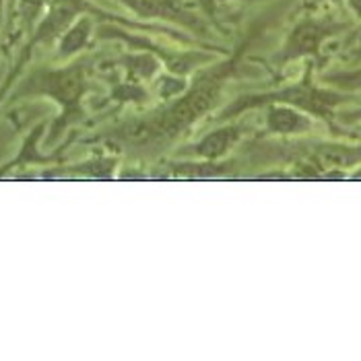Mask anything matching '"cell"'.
<instances>
[{"label": "cell", "instance_id": "3", "mask_svg": "<svg viewBox=\"0 0 361 361\" xmlns=\"http://www.w3.org/2000/svg\"><path fill=\"white\" fill-rule=\"evenodd\" d=\"M345 29H349V23L334 17H304L289 31L283 48L279 50L277 62L285 64L318 54L326 39L343 33Z\"/></svg>", "mask_w": 361, "mask_h": 361}, {"label": "cell", "instance_id": "8", "mask_svg": "<svg viewBox=\"0 0 361 361\" xmlns=\"http://www.w3.org/2000/svg\"><path fill=\"white\" fill-rule=\"evenodd\" d=\"M195 4L200 8V13L209 21H215L217 19V13H219V2L217 0H195Z\"/></svg>", "mask_w": 361, "mask_h": 361}, {"label": "cell", "instance_id": "2", "mask_svg": "<svg viewBox=\"0 0 361 361\" xmlns=\"http://www.w3.org/2000/svg\"><path fill=\"white\" fill-rule=\"evenodd\" d=\"M135 17L145 21H161L186 29L195 35H209V19L188 0H116Z\"/></svg>", "mask_w": 361, "mask_h": 361}, {"label": "cell", "instance_id": "11", "mask_svg": "<svg viewBox=\"0 0 361 361\" xmlns=\"http://www.w3.org/2000/svg\"><path fill=\"white\" fill-rule=\"evenodd\" d=\"M316 4H341V2H345V0H314Z\"/></svg>", "mask_w": 361, "mask_h": 361}, {"label": "cell", "instance_id": "4", "mask_svg": "<svg viewBox=\"0 0 361 361\" xmlns=\"http://www.w3.org/2000/svg\"><path fill=\"white\" fill-rule=\"evenodd\" d=\"M37 85H44V91L48 95L56 97L60 104H75L81 93H83L85 87V77H83V66H71L66 71H52L48 75H44Z\"/></svg>", "mask_w": 361, "mask_h": 361}, {"label": "cell", "instance_id": "9", "mask_svg": "<svg viewBox=\"0 0 361 361\" xmlns=\"http://www.w3.org/2000/svg\"><path fill=\"white\" fill-rule=\"evenodd\" d=\"M345 4H347V8L351 11V15L361 21V0H345Z\"/></svg>", "mask_w": 361, "mask_h": 361}, {"label": "cell", "instance_id": "5", "mask_svg": "<svg viewBox=\"0 0 361 361\" xmlns=\"http://www.w3.org/2000/svg\"><path fill=\"white\" fill-rule=\"evenodd\" d=\"M312 128V120L291 104H267V130L273 135H302Z\"/></svg>", "mask_w": 361, "mask_h": 361}, {"label": "cell", "instance_id": "12", "mask_svg": "<svg viewBox=\"0 0 361 361\" xmlns=\"http://www.w3.org/2000/svg\"><path fill=\"white\" fill-rule=\"evenodd\" d=\"M4 6H6V0H0V21L4 17Z\"/></svg>", "mask_w": 361, "mask_h": 361}, {"label": "cell", "instance_id": "13", "mask_svg": "<svg viewBox=\"0 0 361 361\" xmlns=\"http://www.w3.org/2000/svg\"><path fill=\"white\" fill-rule=\"evenodd\" d=\"M238 2H244V4H256V2H262V0H238Z\"/></svg>", "mask_w": 361, "mask_h": 361}, {"label": "cell", "instance_id": "1", "mask_svg": "<svg viewBox=\"0 0 361 361\" xmlns=\"http://www.w3.org/2000/svg\"><path fill=\"white\" fill-rule=\"evenodd\" d=\"M221 81H202L195 89H188L178 97L173 104L159 110L151 120L139 122L135 128H130L126 135L135 142H157L180 137L190 126L213 108V104L219 99Z\"/></svg>", "mask_w": 361, "mask_h": 361}, {"label": "cell", "instance_id": "7", "mask_svg": "<svg viewBox=\"0 0 361 361\" xmlns=\"http://www.w3.org/2000/svg\"><path fill=\"white\" fill-rule=\"evenodd\" d=\"M91 33H93V19L89 15H79L66 31L60 35V44H58V54L62 58L66 56L77 54L81 52L87 42L91 39Z\"/></svg>", "mask_w": 361, "mask_h": 361}, {"label": "cell", "instance_id": "10", "mask_svg": "<svg viewBox=\"0 0 361 361\" xmlns=\"http://www.w3.org/2000/svg\"><path fill=\"white\" fill-rule=\"evenodd\" d=\"M347 120H349V122H360V120H361V108H360V110L351 111V114H347Z\"/></svg>", "mask_w": 361, "mask_h": 361}, {"label": "cell", "instance_id": "6", "mask_svg": "<svg viewBox=\"0 0 361 361\" xmlns=\"http://www.w3.org/2000/svg\"><path fill=\"white\" fill-rule=\"evenodd\" d=\"M240 139H242V126L240 124H227V126H219L217 130L209 133L207 137H202L188 151L195 157L215 161V159L225 157L240 142Z\"/></svg>", "mask_w": 361, "mask_h": 361}]
</instances>
